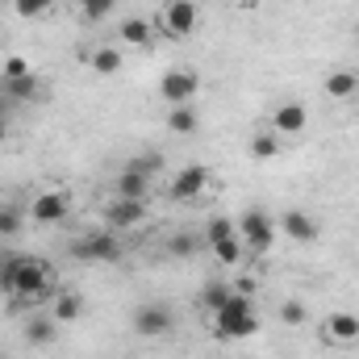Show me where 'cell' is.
Instances as JSON below:
<instances>
[{"label": "cell", "mask_w": 359, "mask_h": 359, "mask_svg": "<svg viewBox=\"0 0 359 359\" xmlns=\"http://www.w3.org/2000/svg\"><path fill=\"white\" fill-rule=\"evenodd\" d=\"M209 168L205 163H188V168H180L176 176H172V184H168V196L172 201H196L205 188H209Z\"/></svg>", "instance_id": "9a60e30c"}, {"label": "cell", "mask_w": 359, "mask_h": 359, "mask_svg": "<svg viewBox=\"0 0 359 359\" xmlns=\"http://www.w3.org/2000/svg\"><path fill=\"white\" fill-rule=\"evenodd\" d=\"M151 188H155V176L138 163H126L113 176V196H126V201H151Z\"/></svg>", "instance_id": "4fadbf2b"}, {"label": "cell", "mask_w": 359, "mask_h": 359, "mask_svg": "<svg viewBox=\"0 0 359 359\" xmlns=\"http://www.w3.org/2000/svg\"><path fill=\"white\" fill-rule=\"evenodd\" d=\"M80 13H84V21H109L113 13H117V0H80Z\"/></svg>", "instance_id": "83f0119b"}, {"label": "cell", "mask_w": 359, "mask_h": 359, "mask_svg": "<svg viewBox=\"0 0 359 359\" xmlns=\"http://www.w3.org/2000/svg\"><path fill=\"white\" fill-rule=\"evenodd\" d=\"M205 247L213 251V259H217L222 268H238V264L247 259V247H243V238H238V222H230V217H222V213L205 226Z\"/></svg>", "instance_id": "3957f363"}, {"label": "cell", "mask_w": 359, "mask_h": 359, "mask_svg": "<svg viewBox=\"0 0 359 359\" xmlns=\"http://www.w3.org/2000/svg\"><path fill=\"white\" fill-rule=\"evenodd\" d=\"M196 247H201V238H196V234H176V238L168 243V251H172V255H184V259H188V255H196Z\"/></svg>", "instance_id": "f1b7e54d"}, {"label": "cell", "mask_w": 359, "mask_h": 359, "mask_svg": "<svg viewBox=\"0 0 359 359\" xmlns=\"http://www.w3.org/2000/svg\"><path fill=\"white\" fill-rule=\"evenodd\" d=\"M159 29L168 38H188L196 29V4L192 0H168L159 8Z\"/></svg>", "instance_id": "7c38bea8"}, {"label": "cell", "mask_w": 359, "mask_h": 359, "mask_svg": "<svg viewBox=\"0 0 359 359\" xmlns=\"http://www.w3.org/2000/svg\"><path fill=\"white\" fill-rule=\"evenodd\" d=\"M355 46H359V29H355Z\"/></svg>", "instance_id": "4dcf8cb0"}, {"label": "cell", "mask_w": 359, "mask_h": 359, "mask_svg": "<svg viewBox=\"0 0 359 359\" xmlns=\"http://www.w3.org/2000/svg\"><path fill=\"white\" fill-rule=\"evenodd\" d=\"M147 205L151 201H126V196H113L109 205H104V230H134V226H142L147 222Z\"/></svg>", "instance_id": "9c48e42d"}, {"label": "cell", "mask_w": 359, "mask_h": 359, "mask_svg": "<svg viewBox=\"0 0 359 359\" xmlns=\"http://www.w3.org/2000/svg\"><path fill=\"white\" fill-rule=\"evenodd\" d=\"M196 76L188 72V67H172L163 80H159V96L168 100V104H192V96H196Z\"/></svg>", "instance_id": "2e32d148"}, {"label": "cell", "mask_w": 359, "mask_h": 359, "mask_svg": "<svg viewBox=\"0 0 359 359\" xmlns=\"http://www.w3.org/2000/svg\"><path fill=\"white\" fill-rule=\"evenodd\" d=\"M0 292L17 309H42L59 292V271L38 255H13L0 251Z\"/></svg>", "instance_id": "6da1fadb"}, {"label": "cell", "mask_w": 359, "mask_h": 359, "mask_svg": "<svg viewBox=\"0 0 359 359\" xmlns=\"http://www.w3.org/2000/svg\"><path fill=\"white\" fill-rule=\"evenodd\" d=\"M8 4H13V13L21 21H38V17H46L55 8V0H8Z\"/></svg>", "instance_id": "4316f807"}, {"label": "cell", "mask_w": 359, "mask_h": 359, "mask_svg": "<svg viewBox=\"0 0 359 359\" xmlns=\"http://www.w3.org/2000/svg\"><path fill=\"white\" fill-rule=\"evenodd\" d=\"M50 313H55V322L59 326H72V322H80L84 318V297L80 292H72V288H59L55 297H50V305H46Z\"/></svg>", "instance_id": "ac0fdd59"}, {"label": "cell", "mask_w": 359, "mask_h": 359, "mask_svg": "<svg viewBox=\"0 0 359 359\" xmlns=\"http://www.w3.org/2000/svg\"><path fill=\"white\" fill-rule=\"evenodd\" d=\"M238 238H243L247 255H268L271 243H276V222H271L264 209H247L238 217Z\"/></svg>", "instance_id": "8992f818"}, {"label": "cell", "mask_w": 359, "mask_h": 359, "mask_svg": "<svg viewBox=\"0 0 359 359\" xmlns=\"http://www.w3.org/2000/svg\"><path fill=\"white\" fill-rule=\"evenodd\" d=\"M130 326H134L138 339H168V334L176 330V313H172V305H163V301H147V305L134 309Z\"/></svg>", "instance_id": "5b68a950"}, {"label": "cell", "mask_w": 359, "mask_h": 359, "mask_svg": "<svg viewBox=\"0 0 359 359\" xmlns=\"http://www.w3.org/2000/svg\"><path fill=\"white\" fill-rule=\"evenodd\" d=\"M247 147H251V155H255V159H276V155L284 151V138H280L271 126H264V130H255V134H251V142H247Z\"/></svg>", "instance_id": "7402d4cb"}, {"label": "cell", "mask_w": 359, "mask_h": 359, "mask_svg": "<svg viewBox=\"0 0 359 359\" xmlns=\"http://www.w3.org/2000/svg\"><path fill=\"white\" fill-rule=\"evenodd\" d=\"M121 255H126V247L117 243V234H113V230L80 234V238L72 243V259H80V264H117Z\"/></svg>", "instance_id": "277c9868"}, {"label": "cell", "mask_w": 359, "mask_h": 359, "mask_svg": "<svg viewBox=\"0 0 359 359\" xmlns=\"http://www.w3.org/2000/svg\"><path fill=\"white\" fill-rule=\"evenodd\" d=\"M59 322H55V313L42 305V309H29L25 313V322H21V334H25V343L29 347H55L59 343Z\"/></svg>", "instance_id": "8fae6325"}, {"label": "cell", "mask_w": 359, "mask_h": 359, "mask_svg": "<svg viewBox=\"0 0 359 359\" xmlns=\"http://www.w3.org/2000/svg\"><path fill=\"white\" fill-rule=\"evenodd\" d=\"M230 297H234V280H209L201 292V305H205V313H217Z\"/></svg>", "instance_id": "603a6c76"}, {"label": "cell", "mask_w": 359, "mask_h": 359, "mask_svg": "<svg viewBox=\"0 0 359 359\" xmlns=\"http://www.w3.org/2000/svg\"><path fill=\"white\" fill-rule=\"evenodd\" d=\"M280 322H284V326H305V322H309V305L297 301V297L280 301Z\"/></svg>", "instance_id": "484cf974"}, {"label": "cell", "mask_w": 359, "mask_h": 359, "mask_svg": "<svg viewBox=\"0 0 359 359\" xmlns=\"http://www.w3.org/2000/svg\"><path fill=\"white\" fill-rule=\"evenodd\" d=\"M25 217H29V213H25L21 205H8V201H4V205H0V238H17V234L25 230Z\"/></svg>", "instance_id": "cb8c5ba5"}, {"label": "cell", "mask_w": 359, "mask_h": 359, "mask_svg": "<svg viewBox=\"0 0 359 359\" xmlns=\"http://www.w3.org/2000/svg\"><path fill=\"white\" fill-rule=\"evenodd\" d=\"M117 38H121V46H138V50H147V46L155 42V25H151L147 17H121Z\"/></svg>", "instance_id": "ffe728a7"}, {"label": "cell", "mask_w": 359, "mask_h": 359, "mask_svg": "<svg viewBox=\"0 0 359 359\" xmlns=\"http://www.w3.org/2000/svg\"><path fill=\"white\" fill-rule=\"evenodd\" d=\"M209 330L222 339V343H243L259 330V313H255V297L247 292H234L217 313H209Z\"/></svg>", "instance_id": "7a4b0ae2"}, {"label": "cell", "mask_w": 359, "mask_h": 359, "mask_svg": "<svg viewBox=\"0 0 359 359\" xmlns=\"http://www.w3.org/2000/svg\"><path fill=\"white\" fill-rule=\"evenodd\" d=\"M84 63L96 76H117L121 72V50L117 46H92L88 55H84Z\"/></svg>", "instance_id": "44dd1931"}, {"label": "cell", "mask_w": 359, "mask_h": 359, "mask_svg": "<svg viewBox=\"0 0 359 359\" xmlns=\"http://www.w3.org/2000/svg\"><path fill=\"white\" fill-rule=\"evenodd\" d=\"M280 234H284L288 243H297V247H313L318 234H322V226H318L313 213H305V209H284V213H280Z\"/></svg>", "instance_id": "5bb4252c"}, {"label": "cell", "mask_w": 359, "mask_h": 359, "mask_svg": "<svg viewBox=\"0 0 359 359\" xmlns=\"http://www.w3.org/2000/svg\"><path fill=\"white\" fill-rule=\"evenodd\" d=\"M322 343H326V347H339V351L359 347V313H347V309L326 313V322H322Z\"/></svg>", "instance_id": "ba28073f"}, {"label": "cell", "mask_w": 359, "mask_h": 359, "mask_svg": "<svg viewBox=\"0 0 359 359\" xmlns=\"http://www.w3.org/2000/svg\"><path fill=\"white\" fill-rule=\"evenodd\" d=\"M8 130H13V113H8V100L0 96V138H8Z\"/></svg>", "instance_id": "f546056e"}, {"label": "cell", "mask_w": 359, "mask_h": 359, "mask_svg": "<svg viewBox=\"0 0 359 359\" xmlns=\"http://www.w3.org/2000/svg\"><path fill=\"white\" fill-rule=\"evenodd\" d=\"M0 92L8 104H25V100H42V80L34 72H21V76H4Z\"/></svg>", "instance_id": "e0dca14e"}, {"label": "cell", "mask_w": 359, "mask_h": 359, "mask_svg": "<svg viewBox=\"0 0 359 359\" xmlns=\"http://www.w3.org/2000/svg\"><path fill=\"white\" fill-rule=\"evenodd\" d=\"M322 88H326L330 100H355L359 96V72H351V67H334V72H326Z\"/></svg>", "instance_id": "d6986e66"}, {"label": "cell", "mask_w": 359, "mask_h": 359, "mask_svg": "<svg viewBox=\"0 0 359 359\" xmlns=\"http://www.w3.org/2000/svg\"><path fill=\"white\" fill-rule=\"evenodd\" d=\"M196 109L192 104H172V113H168V130L172 134H196Z\"/></svg>", "instance_id": "d4e9b609"}, {"label": "cell", "mask_w": 359, "mask_h": 359, "mask_svg": "<svg viewBox=\"0 0 359 359\" xmlns=\"http://www.w3.org/2000/svg\"><path fill=\"white\" fill-rule=\"evenodd\" d=\"M38 226H59V222H67V213H72V196L63 192V188H46V192H38L34 201H29V209H25Z\"/></svg>", "instance_id": "52a82bcc"}, {"label": "cell", "mask_w": 359, "mask_h": 359, "mask_svg": "<svg viewBox=\"0 0 359 359\" xmlns=\"http://www.w3.org/2000/svg\"><path fill=\"white\" fill-rule=\"evenodd\" d=\"M268 126L280 138H301V134L309 130V109H305L301 100H280V104L271 109Z\"/></svg>", "instance_id": "30bf717a"}]
</instances>
